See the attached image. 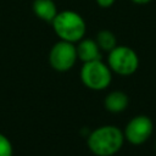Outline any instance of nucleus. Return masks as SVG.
Listing matches in <instances>:
<instances>
[{"mask_svg": "<svg viewBox=\"0 0 156 156\" xmlns=\"http://www.w3.org/2000/svg\"><path fill=\"white\" fill-rule=\"evenodd\" d=\"M77 56L82 62H89L95 60H101V49L99 48L95 39L82 38L78 43H76Z\"/></svg>", "mask_w": 156, "mask_h": 156, "instance_id": "7", "label": "nucleus"}, {"mask_svg": "<svg viewBox=\"0 0 156 156\" xmlns=\"http://www.w3.org/2000/svg\"><path fill=\"white\" fill-rule=\"evenodd\" d=\"M129 105V98L124 91L113 90L108 93L104 99V106L108 112L119 113L123 112Z\"/></svg>", "mask_w": 156, "mask_h": 156, "instance_id": "8", "label": "nucleus"}, {"mask_svg": "<svg viewBox=\"0 0 156 156\" xmlns=\"http://www.w3.org/2000/svg\"><path fill=\"white\" fill-rule=\"evenodd\" d=\"M155 149H156V141H155Z\"/></svg>", "mask_w": 156, "mask_h": 156, "instance_id": "14", "label": "nucleus"}, {"mask_svg": "<svg viewBox=\"0 0 156 156\" xmlns=\"http://www.w3.org/2000/svg\"><path fill=\"white\" fill-rule=\"evenodd\" d=\"M132 1H134L135 4H146V2H149L151 0H132Z\"/></svg>", "mask_w": 156, "mask_h": 156, "instance_id": "13", "label": "nucleus"}, {"mask_svg": "<svg viewBox=\"0 0 156 156\" xmlns=\"http://www.w3.org/2000/svg\"><path fill=\"white\" fill-rule=\"evenodd\" d=\"M124 134L112 124L100 126L91 130L87 138L89 150L96 156H113L124 144Z\"/></svg>", "mask_w": 156, "mask_h": 156, "instance_id": "1", "label": "nucleus"}, {"mask_svg": "<svg viewBox=\"0 0 156 156\" xmlns=\"http://www.w3.org/2000/svg\"><path fill=\"white\" fill-rule=\"evenodd\" d=\"M154 132V123L145 115L134 116L124 127V139L133 145L144 144Z\"/></svg>", "mask_w": 156, "mask_h": 156, "instance_id": "6", "label": "nucleus"}, {"mask_svg": "<svg viewBox=\"0 0 156 156\" xmlns=\"http://www.w3.org/2000/svg\"><path fill=\"white\" fill-rule=\"evenodd\" d=\"M77 49L76 44L66 40L56 41L49 51V63L57 72L69 71L77 62Z\"/></svg>", "mask_w": 156, "mask_h": 156, "instance_id": "5", "label": "nucleus"}, {"mask_svg": "<svg viewBox=\"0 0 156 156\" xmlns=\"http://www.w3.org/2000/svg\"><path fill=\"white\" fill-rule=\"evenodd\" d=\"M99 48L101 49V51H111L115 46H117V39L116 35L107 29H102L96 34L95 38Z\"/></svg>", "mask_w": 156, "mask_h": 156, "instance_id": "10", "label": "nucleus"}, {"mask_svg": "<svg viewBox=\"0 0 156 156\" xmlns=\"http://www.w3.org/2000/svg\"><path fill=\"white\" fill-rule=\"evenodd\" d=\"M113 2H115V0H96V4L100 7H104V9L111 7L113 5Z\"/></svg>", "mask_w": 156, "mask_h": 156, "instance_id": "12", "label": "nucleus"}, {"mask_svg": "<svg viewBox=\"0 0 156 156\" xmlns=\"http://www.w3.org/2000/svg\"><path fill=\"white\" fill-rule=\"evenodd\" d=\"M33 12L34 15L45 22H52L57 15V7L54 0H34L33 1Z\"/></svg>", "mask_w": 156, "mask_h": 156, "instance_id": "9", "label": "nucleus"}, {"mask_svg": "<svg viewBox=\"0 0 156 156\" xmlns=\"http://www.w3.org/2000/svg\"><path fill=\"white\" fill-rule=\"evenodd\" d=\"M107 65L112 72L119 76H130L139 67V57L132 48L117 45L108 51Z\"/></svg>", "mask_w": 156, "mask_h": 156, "instance_id": "4", "label": "nucleus"}, {"mask_svg": "<svg viewBox=\"0 0 156 156\" xmlns=\"http://www.w3.org/2000/svg\"><path fill=\"white\" fill-rule=\"evenodd\" d=\"M55 34L61 39L71 43H78L85 35L87 24L84 18L76 11L65 10L57 12L51 22Z\"/></svg>", "mask_w": 156, "mask_h": 156, "instance_id": "2", "label": "nucleus"}, {"mask_svg": "<svg viewBox=\"0 0 156 156\" xmlns=\"http://www.w3.org/2000/svg\"><path fill=\"white\" fill-rule=\"evenodd\" d=\"M80 80L90 90H105L112 82V71L102 60L83 62L80 68Z\"/></svg>", "mask_w": 156, "mask_h": 156, "instance_id": "3", "label": "nucleus"}, {"mask_svg": "<svg viewBox=\"0 0 156 156\" xmlns=\"http://www.w3.org/2000/svg\"><path fill=\"white\" fill-rule=\"evenodd\" d=\"M0 156H13L12 143L2 133H0Z\"/></svg>", "mask_w": 156, "mask_h": 156, "instance_id": "11", "label": "nucleus"}]
</instances>
